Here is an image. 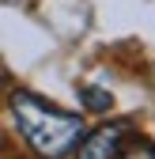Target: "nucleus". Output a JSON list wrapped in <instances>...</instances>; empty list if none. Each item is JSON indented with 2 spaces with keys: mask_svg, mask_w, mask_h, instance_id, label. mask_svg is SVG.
<instances>
[{
  "mask_svg": "<svg viewBox=\"0 0 155 159\" xmlns=\"http://www.w3.org/2000/svg\"><path fill=\"white\" fill-rule=\"evenodd\" d=\"M8 106H11V117L23 133V140L34 148L38 159H68L87 133L80 114L53 106L46 98H38L34 91H11Z\"/></svg>",
  "mask_w": 155,
  "mask_h": 159,
  "instance_id": "1",
  "label": "nucleus"
},
{
  "mask_svg": "<svg viewBox=\"0 0 155 159\" xmlns=\"http://www.w3.org/2000/svg\"><path fill=\"white\" fill-rule=\"evenodd\" d=\"M132 125L129 121H110V125H99L95 133H83V140L76 144V159H117V152L125 148Z\"/></svg>",
  "mask_w": 155,
  "mask_h": 159,
  "instance_id": "2",
  "label": "nucleus"
},
{
  "mask_svg": "<svg viewBox=\"0 0 155 159\" xmlns=\"http://www.w3.org/2000/svg\"><path fill=\"white\" fill-rule=\"evenodd\" d=\"M80 102H83V110H91V114H106V110L113 106V95L102 91V87H80Z\"/></svg>",
  "mask_w": 155,
  "mask_h": 159,
  "instance_id": "3",
  "label": "nucleus"
},
{
  "mask_svg": "<svg viewBox=\"0 0 155 159\" xmlns=\"http://www.w3.org/2000/svg\"><path fill=\"white\" fill-rule=\"evenodd\" d=\"M117 159H155V144L151 140H132L129 148L117 152Z\"/></svg>",
  "mask_w": 155,
  "mask_h": 159,
  "instance_id": "4",
  "label": "nucleus"
}]
</instances>
